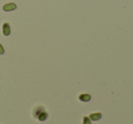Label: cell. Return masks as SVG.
Listing matches in <instances>:
<instances>
[{
    "mask_svg": "<svg viewBox=\"0 0 133 124\" xmlns=\"http://www.w3.org/2000/svg\"><path fill=\"white\" fill-rule=\"evenodd\" d=\"M2 32H3V35L5 37H8V36L10 35L11 33V28H10V25L8 23H4L2 27Z\"/></svg>",
    "mask_w": 133,
    "mask_h": 124,
    "instance_id": "3",
    "label": "cell"
},
{
    "mask_svg": "<svg viewBox=\"0 0 133 124\" xmlns=\"http://www.w3.org/2000/svg\"><path fill=\"white\" fill-rule=\"evenodd\" d=\"M5 54V48L2 45L0 44V55H4Z\"/></svg>",
    "mask_w": 133,
    "mask_h": 124,
    "instance_id": "7",
    "label": "cell"
},
{
    "mask_svg": "<svg viewBox=\"0 0 133 124\" xmlns=\"http://www.w3.org/2000/svg\"><path fill=\"white\" fill-rule=\"evenodd\" d=\"M78 100L82 102H89L91 100V96L88 93H83V94H80L78 96Z\"/></svg>",
    "mask_w": 133,
    "mask_h": 124,
    "instance_id": "4",
    "label": "cell"
},
{
    "mask_svg": "<svg viewBox=\"0 0 133 124\" xmlns=\"http://www.w3.org/2000/svg\"><path fill=\"white\" fill-rule=\"evenodd\" d=\"M90 119V120L93 121H97V120H99L102 118V114L100 112H95V113H91L89 117Z\"/></svg>",
    "mask_w": 133,
    "mask_h": 124,
    "instance_id": "5",
    "label": "cell"
},
{
    "mask_svg": "<svg viewBox=\"0 0 133 124\" xmlns=\"http://www.w3.org/2000/svg\"><path fill=\"white\" fill-rule=\"evenodd\" d=\"M34 117L37 118L39 121H45L48 118V114L43 107H37L34 110Z\"/></svg>",
    "mask_w": 133,
    "mask_h": 124,
    "instance_id": "1",
    "label": "cell"
},
{
    "mask_svg": "<svg viewBox=\"0 0 133 124\" xmlns=\"http://www.w3.org/2000/svg\"><path fill=\"white\" fill-rule=\"evenodd\" d=\"M82 124H91V120L89 117H84L83 118V123Z\"/></svg>",
    "mask_w": 133,
    "mask_h": 124,
    "instance_id": "6",
    "label": "cell"
},
{
    "mask_svg": "<svg viewBox=\"0 0 133 124\" xmlns=\"http://www.w3.org/2000/svg\"><path fill=\"white\" fill-rule=\"evenodd\" d=\"M17 9V5L15 3H8L3 6V10L5 12H11Z\"/></svg>",
    "mask_w": 133,
    "mask_h": 124,
    "instance_id": "2",
    "label": "cell"
}]
</instances>
